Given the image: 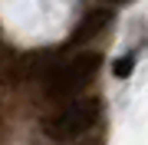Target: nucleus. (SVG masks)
Returning <instances> with one entry per match:
<instances>
[{"instance_id": "nucleus-1", "label": "nucleus", "mask_w": 148, "mask_h": 145, "mask_svg": "<svg viewBox=\"0 0 148 145\" xmlns=\"http://www.w3.org/2000/svg\"><path fill=\"white\" fill-rule=\"evenodd\" d=\"M99 99H73L69 106H63L56 115H49L46 122H43V132L49 135L53 142H73L86 135L95 125V119H99Z\"/></svg>"}, {"instance_id": "nucleus-2", "label": "nucleus", "mask_w": 148, "mask_h": 145, "mask_svg": "<svg viewBox=\"0 0 148 145\" xmlns=\"http://www.w3.org/2000/svg\"><path fill=\"white\" fill-rule=\"evenodd\" d=\"M99 66H102V56H99V53H79V56H73L69 63L56 66V69L49 73L46 92L56 96V99L76 96L79 89H86V86L92 82V76L99 73Z\"/></svg>"}, {"instance_id": "nucleus-3", "label": "nucleus", "mask_w": 148, "mask_h": 145, "mask_svg": "<svg viewBox=\"0 0 148 145\" xmlns=\"http://www.w3.org/2000/svg\"><path fill=\"white\" fill-rule=\"evenodd\" d=\"M109 20H112L109 10H92V13H86L82 23H79L76 33H73V46H76V43H89L95 33H102V30L109 27Z\"/></svg>"}, {"instance_id": "nucleus-4", "label": "nucleus", "mask_w": 148, "mask_h": 145, "mask_svg": "<svg viewBox=\"0 0 148 145\" xmlns=\"http://www.w3.org/2000/svg\"><path fill=\"white\" fill-rule=\"evenodd\" d=\"M112 69H115V76H119V79H125V76H128V73L135 69V56H122L119 63L112 66Z\"/></svg>"}, {"instance_id": "nucleus-5", "label": "nucleus", "mask_w": 148, "mask_h": 145, "mask_svg": "<svg viewBox=\"0 0 148 145\" xmlns=\"http://www.w3.org/2000/svg\"><path fill=\"white\" fill-rule=\"evenodd\" d=\"M106 3H128V0H106Z\"/></svg>"}]
</instances>
